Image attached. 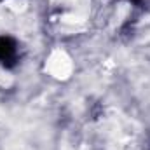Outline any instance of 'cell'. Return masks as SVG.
<instances>
[{
  "mask_svg": "<svg viewBox=\"0 0 150 150\" xmlns=\"http://www.w3.org/2000/svg\"><path fill=\"white\" fill-rule=\"evenodd\" d=\"M16 61V42L11 37H0V63L12 67Z\"/></svg>",
  "mask_w": 150,
  "mask_h": 150,
  "instance_id": "cell-1",
  "label": "cell"
}]
</instances>
